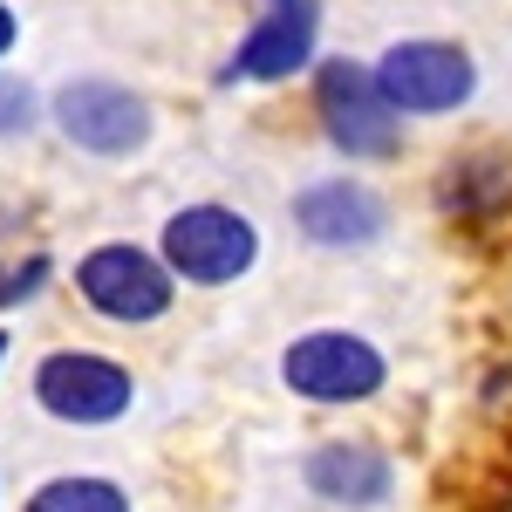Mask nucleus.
I'll list each match as a JSON object with an SVG mask.
<instances>
[{"label": "nucleus", "mask_w": 512, "mask_h": 512, "mask_svg": "<svg viewBox=\"0 0 512 512\" xmlns=\"http://www.w3.org/2000/svg\"><path fill=\"white\" fill-rule=\"evenodd\" d=\"M55 287V253L21 246V253H0V315H21L28 301H41Z\"/></svg>", "instance_id": "13"}, {"label": "nucleus", "mask_w": 512, "mask_h": 512, "mask_svg": "<svg viewBox=\"0 0 512 512\" xmlns=\"http://www.w3.org/2000/svg\"><path fill=\"white\" fill-rule=\"evenodd\" d=\"M28 396L48 424L62 431H117L123 417L137 410V369L110 349H89V342H62V349H41L28 369Z\"/></svg>", "instance_id": "3"}, {"label": "nucleus", "mask_w": 512, "mask_h": 512, "mask_svg": "<svg viewBox=\"0 0 512 512\" xmlns=\"http://www.w3.org/2000/svg\"><path fill=\"white\" fill-rule=\"evenodd\" d=\"M158 253H164V267L178 274V287L219 294V287H239L260 267L267 239H260V219L239 212L233 198H192V205L164 212Z\"/></svg>", "instance_id": "4"}, {"label": "nucleus", "mask_w": 512, "mask_h": 512, "mask_svg": "<svg viewBox=\"0 0 512 512\" xmlns=\"http://www.w3.org/2000/svg\"><path fill=\"white\" fill-rule=\"evenodd\" d=\"M21 512H137V499L110 472H48L21 499Z\"/></svg>", "instance_id": "12"}, {"label": "nucleus", "mask_w": 512, "mask_h": 512, "mask_svg": "<svg viewBox=\"0 0 512 512\" xmlns=\"http://www.w3.org/2000/svg\"><path fill=\"white\" fill-rule=\"evenodd\" d=\"M315 62H321V0H260L253 28H246L239 48L226 55L219 82H226V89H233V82L274 89V82L308 76Z\"/></svg>", "instance_id": "9"}, {"label": "nucleus", "mask_w": 512, "mask_h": 512, "mask_svg": "<svg viewBox=\"0 0 512 512\" xmlns=\"http://www.w3.org/2000/svg\"><path fill=\"white\" fill-rule=\"evenodd\" d=\"M369 69H376V89L390 96V110L403 123L458 117V110L478 96L472 48L451 41V35H403V41H390Z\"/></svg>", "instance_id": "7"}, {"label": "nucleus", "mask_w": 512, "mask_h": 512, "mask_svg": "<svg viewBox=\"0 0 512 512\" xmlns=\"http://www.w3.org/2000/svg\"><path fill=\"white\" fill-rule=\"evenodd\" d=\"M431 205L451 226H506L512 219V151L506 144H472V151H451L431 178Z\"/></svg>", "instance_id": "11"}, {"label": "nucleus", "mask_w": 512, "mask_h": 512, "mask_svg": "<svg viewBox=\"0 0 512 512\" xmlns=\"http://www.w3.org/2000/svg\"><path fill=\"white\" fill-rule=\"evenodd\" d=\"M390 349L369 342L362 328H301L280 349V383L287 396L315 403V410H362L390 390Z\"/></svg>", "instance_id": "6"}, {"label": "nucleus", "mask_w": 512, "mask_h": 512, "mask_svg": "<svg viewBox=\"0 0 512 512\" xmlns=\"http://www.w3.org/2000/svg\"><path fill=\"white\" fill-rule=\"evenodd\" d=\"M287 219H294V233L308 239L315 253H369L396 226L390 198L376 192L369 178H355V171H321L308 185H294Z\"/></svg>", "instance_id": "8"}, {"label": "nucleus", "mask_w": 512, "mask_h": 512, "mask_svg": "<svg viewBox=\"0 0 512 512\" xmlns=\"http://www.w3.org/2000/svg\"><path fill=\"white\" fill-rule=\"evenodd\" d=\"M48 123V89H35L28 76L0 69V144H21Z\"/></svg>", "instance_id": "14"}, {"label": "nucleus", "mask_w": 512, "mask_h": 512, "mask_svg": "<svg viewBox=\"0 0 512 512\" xmlns=\"http://www.w3.org/2000/svg\"><path fill=\"white\" fill-rule=\"evenodd\" d=\"M301 485H308V499H321L335 512H383V506H396L403 472L369 437H321L301 458Z\"/></svg>", "instance_id": "10"}, {"label": "nucleus", "mask_w": 512, "mask_h": 512, "mask_svg": "<svg viewBox=\"0 0 512 512\" xmlns=\"http://www.w3.org/2000/svg\"><path fill=\"white\" fill-rule=\"evenodd\" d=\"M69 287H76L82 315L103 321V328H123V335L158 328L178 308V274L144 239H96V246H82L76 267H69Z\"/></svg>", "instance_id": "2"}, {"label": "nucleus", "mask_w": 512, "mask_h": 512, "mask_svg": "<svg viewBox=\"0 0 512 512\" xmlns=\"http://www.w3.org/2000/svg\"><path fill=\"white\" fill-rule=\"evenodd\" d=\"M308 110L315 130L335 158L349 164H390L403 151V117L390 110V96L376 89V69L355 55H321L308 69Z\"/></svg>", "instance_id": "5"}, {"label": "nucleus", "mask_w": 512, "mask_h": 512, "mask_svg": "<svg viewBox=\"0 0 512 512\" xmlns=\"http://www.w3.org/2000/svg\"><path fill=\"white\" fill-rule=\"evenodd\" d=\"M14 48H21V14L0 0V69H7V55H14Z\"/></svg>", "instance_id": "15"}, {"label": "nucleus", "mask_w": 512, "mask_h": 512, "mask_svg": "<svg viewBox=\"0 0 512 512\" xmlns=\"http://www.w3.org/2000/svg\"><path fill=\"white\" fill-rule=\"evenodd\" d=\"M48 130L89 164H130L158 137V103L137 82L82 69V76H62L48 89Z\"/></svg>", "instance_id": "1"}, {"label": "nucleus", "mask_w": 512, "mask_h": 512, "mask_svg": "<svg viewBox=\"0 0 512 512\" xmlns=\"http://www.w3.org/2000/svg\"><path fill=\"white\" fill-rule=\"evenodd\" d=\"M7 349H14V335H7V321H0V369H7Z\"/></svg>", "instance_id": "16"}]
</instances>
